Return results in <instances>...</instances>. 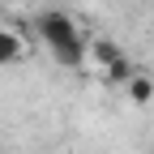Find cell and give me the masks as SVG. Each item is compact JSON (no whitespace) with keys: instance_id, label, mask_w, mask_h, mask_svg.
I'll return each mask as SVG.
<instances>
[{"instance_id":"cell-1","label":"cell","mask_w":154,"mask_h":154,"mask_svg":"<svg viewBox=\"0 0 154 154\" xmlns=\"http://www.w3.org/2000/svg\"><path fill=\"white\" fill-rule=\"evenodd\" d=\"M34 30H38V43H43L47 51H60V47L77 43V38H86L82 30H77V22H73L64 9H38Z\"/></svg>"},{"instance_id":"cell-2","label":"cell","mask_w":154,"mask_h":154,"mask_svg":"<svg viewBox=\"0 0 154 154\" xmlns=\"http://www.w3.org/2000/svg\"><path fill=\"white\" fill-rule=\"evenodd\" d=\"M22 56H26V38L13 26H0V64H17Z\"/></svg>"},{"instance_id":"cell-3","label":"cell","mask_w":154,"mask_h":154,"mask_svg":"<svg viewBox=\"0 0 154 154\" xmlns=\"http://www.w3.org/2000/svg\"><path fill=\"white\" fill-rule=\"evenodd\" d=\"M120 56H124V47L120 43H116V38H90V60L94 64H99V69H107V64H116V60H120Z\"/></svg>"},{"instance_id":"cell-4","label":"cell","mask_w":154,"mask_h":154,"mask_svg":"<svg viewBox=\"0 0 154 154\" xmlns=\"http://www.w3.org/2000/svg\"><path fill=\"white\" fill-rule=\"evenodd\" d=\"M133 73H137V64H133L128 56H120L116 64L99 69V82H103V86H128V82H133Z\"/></svg>"},{"instance_id":"cell-5","label":"cell","mask_w":154,"mask_h":154,"mask_svg":"<svg viewBox=\"0 0 154 154\" xmlns=\"http://www.w3.org/2000/svg\"><path fill=\"white\" fill-rule=\"evenodd\" d=\"M124 90H128V99H133V103H137V107H146V103L154 99V77L137 69V73H133V82H128Z\"/></svg>"},{"instance_id":"cell-6","label":"cell","mask_w":154,"mask_h":154,"mask_svg":"<svg viewBox=\"0 0 154 154\" xmlns=\"http://www.w3.org/2000/svg\"><path fill=\"white\" fill-rule=\"evenodd\" d=\"M0 5H9V0H0Z\"/></svg>"}]
</instances>
